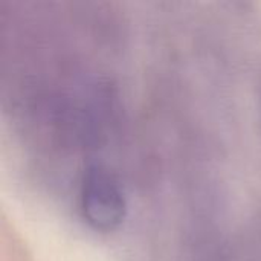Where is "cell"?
Instances as JSON below:
<instances>
[{"instance_id":"1","label":"cell","mask_w":261,"mask_h":261,"mask_svg":"<svg viewBox=\"0 0 261 261\" xmlns=\"http://www.w3.org/2000/svg\"><path fill=\"white\" fill-rule=\"evenodd\" d=\"M78 211L96 232H112L127 214V199L116 174L102 164L84 168L78 182Z\"/></svg>"}]
</instances>
